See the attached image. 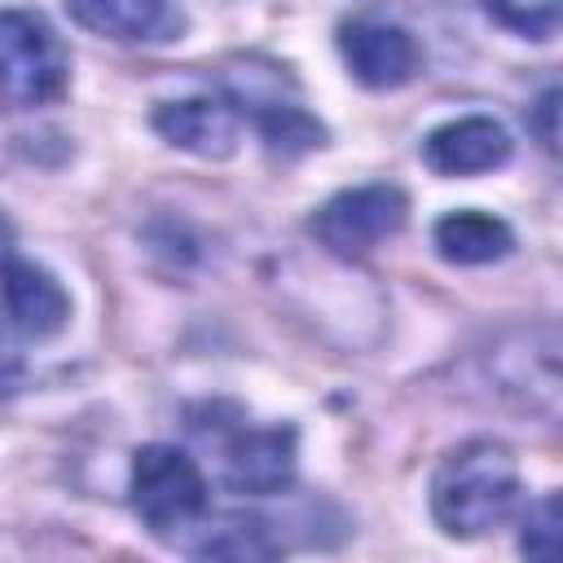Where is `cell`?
Segmentation results:
<instances>
[{
  "label": "cell",
  "instance_id": "6da1fadb",
  "mask_svg": "<svg viewBox=\"0 0 563 563\" xmlns=\"http://www.w3.org/2000/svg\"><path fill=\"white\" fill-rule=\"evenodd\" d=\"M519 501V462L501 440H466L449 449L431 475V515L449 537H484L510 519Z\"/></svg>",
  "mask_w": 563,
  "mask_h": 563
},
{
  "label": "cell",
  "instance_id": "7a4b0ae2",
  "mask_svg": "<svg viewBox=\"0 0 563 563\" xmlns=\"http://www.w3.org/2000/svg\"><path fill=\"white\" fill-rule=\"evenodd\" d=\"M128 497L154 537H180L207 515V479L198 462L176 444H145L132 453Z\"/></svg>",
  "mask_w": 563,
  "mask_h": 563
},
{
  "label": "cell",
  "instance_id": "3957f363",
  "mask_svg": "<svg viewBox=\"0 0 563 563\" xmlns=\"http://www.w3.org/2000/svg\"><path fill=\"white\" fill-rule=\"evenodd\" d=\"M66 48L31 9H0V110H40L66 92Z\"/></svg>",
  "mask_w": 563,
  "mask_h": 563
},
{
  "label": "cell",
  "instance_id": "277c9868",
  "mask_svg": "<svg viewBox=\"0 0 563 563\" xmlns=\"http://www.w3.org/2000/svg\"><path fill=\"white\" fill-rule=\"evenodd\" d=\"M409 220V198L396 185H356L317 207L312 233L330 255L356 260L396 238Z\"/></svg>",
  "mask_w": 563,
  "mask_h": 563
},
{
  "label": "cell",
  "instance_id": "5b68a950",
  "mask_svg": "<svg viewBox=\"0 0 563 563\" xmlns=\"http://www.w3.org/2000/svg\"><path fill=\"white\" fill-rule=\"evenodd\" d=\"M339 53L356 84L387 92L405 88L418 75V44L405 26L383 18H352L339 26Z\"/></svg>",
  "mask_w": 563,
  "mask_h": 563
},
{
  "label": "cell",
  "instance_id": "8992f818",
  "mask_svg": "<svg viewBox=\"0 0 563 563\" xmlns=\"http://www.w3.org/2000/svg\"><path fill=\"white\" fill-rule=\"evenodd\" d=\"M295 466L299 444L290 427H238L224 444V479L246 497H273L290 488Z\"/></svg>",
  "mask_w": 563,
  "mask_h": 563
},
{
  "label": "cell",
  "instance_id": "52a82bcc",
  "mask_svg": "<svg viewBox=\"0 0 563 563\" xmlns=\"http://www.w3.org/2000/svg\"><path fill=\"white\" fill-rule=\"evenodd\" d=\"M154 132L198 158H229L242 136V114L224 97H180L154 110Z\"/></svg>",
  "mask_w": 563,
  "mask_h": 563
},
{
  "label": "cell",
  "instance_id": "ba28073f",
  "mask_svg": "<svg viewBox=\"0 0 563 563\" xmlns=\"http://www.w3.org/2000/svg\"><path fill=\"white\" fill-rule=\"evenodd\" d=\"M422 158L440 176H479V172H493L510 158V132L488 114L449 119V123L427 132Z\"/></svg>",
  "mask_w": 563,
  "mask_h": 563
},
{
  "label": "cell",
  "instance_id": "9c48e42d",
  "mask_svg": "<svg viewBox=\"0 0 563 563\" xmlns=\"http://www.w3.org/2000/svg\"><path fill=\"white\" fill-rule=\"evenodd\" d=\"M0 303L26 339H53L70 317V295L62 282L31 260H9L0 268Z\"/></svg>",
  "mask_w": 563,
  "mask_h": 563
},
{
  "label": "cell",
  "instance_id": "30bf717a",
  "mask_svg": "<svg viewBox=\"0 0 563 563\" xmlns=\"http://www.w3.org/2000/svg\"><path fill=\"white\" fill-rule=\"evenodd\" d=\"M70 18L101 40H172L180 13L172 0H66Z\"/></svg>",
  "mask_w": 563,
  "mask_h": 563
},
{
  "label": "cell",
  "instance_id": "8fae6325",
  "mask_svg": "<svg viewBox=\"0 0 563 563\" xmlns=\"http://www.w3.org/2000/svg\"><path fill=\"white\" fill-rule=\"evenodd\" d=\"M431 242H435L440 260L462 264V268L493 264V260H506L515 251L510 224L501 216H488V211H449V216H440L435 229H431Z\"/></svg>",
  "mask_w": 563,
  "mask_h": 563
},
{
  "label": "cell",
  "instance_id": "7c38bea8",
  "mask_svg": "<svg viewBox=\"0 0 563 563\" xmlns=\"http://www.w3.org/2000/svg\"><path fill=\"white\" fill-rule=\"evenodd\" d=\"M202 537L189 545V554L198 559H273L282 554V541L273 537V523L260 515H224L216 523H198Z\"/></svg>",
  "mask_w": 563,
  "mask_h": 563
},
{
  "label": "cell",
  "instance_id": "4fadbf2b",
  "mask_svg": "<svg viewBox=\"0 0 563 563\" xmlns=\"http://www.w3.org/2000/svg\"><path fill=\"white\" fill-rule=\"evenodd\" d=\"M251 123L260 128L268 154H282V158H299V154H308L325 141V128L299 106V92H286V97H273V101L255 106Z\"/></svg>",
  "mask_w": 563,
  "mask_h": 563
},
{
  "label": "cell",
  "instance_id": "5bb4252c",
  "mask_svg": "<svg viewBox=\"0 0 563 563\" xmlns=\"http://www.w3.org/2000/svg\"><path fill=\"white\" fill-rule=\"evenodd\" d=\"M484 4L501 26L528 40H550L559 26V9H563V0H484Z\"/></svg>",
  "mask_w": 563,
  "mask_h": 563
},
{
  "label": "cell",
  "instance_id": "9a60e30c",
  "mask_svg": "<svg viewBox=\"0 0 563 563\" xmlns=\"http://www.w3.org/2000/svg\"><path fill=\"white\" fill-rule=\"evenodd\" d=\"M554 541H559V497L545 493V497L523 515L519 550H523L528 559H554Z\"/></svg>",
  "mask_w": 563,
  "mask_h": 563
},
{
  "label": "cell",
  "instance_id": "2e32d148",
  "mask_svg": "<svg viewBox=\"0 0 563 563\" xmlns=\"http://www.w3.org/2000/svg\"><path fill=\"white\" fill-rule=\"evenodd\" d=\"M554 114H559V92L554 88H545L541 92V101L532 106V128H537V136H541V145L554 154L559 150V132H554Z\"/></svg>",
  "mask_w": 563,
  "mask_h": 563
},
{
  "label": "cell",
  "instance_id": "e0dca14e",
  "mask_svg": "<svg viewBox=\"0 0 563 563\" xmlns=\"http://www.w3.org/2000/svg\"><path fill=\"white\" fill-rule=\"evenodd\" d=\"M13 260V224L0 216V268Z\"/></svg>",
  "mask_w": 563,
  "mask_h": 563
}]
</instances>
